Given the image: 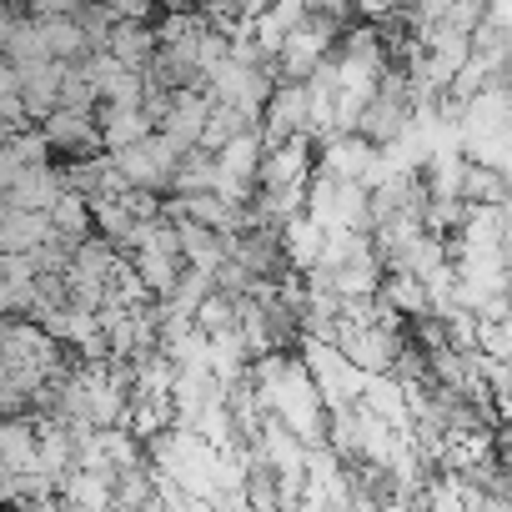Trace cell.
Wrapping results in <instances>:
<instances>
[{
  "label": "cell",
  "instance_id": "1",
  "mask_svg": "<svg viewBox=\"0 0 512 512\" xmlns=\"http://www.w3.org/2000/svg\"><path fill=\"white\" fill-rule=\"evenodd\" d=\"M41 131H46V141H51V151L56 156H71V161H91V156H101L106 151V136H101V116L96 111H51L46 121H41Z\"/></svg>",
  "mask_w": 512,
  "mask_h": 512
},
{
  "label": "cell",
  "instance_id": "2",
  "mask_svg": "<svg viewBox=\"0 0 512 512\" xmlns=\"http://www.w3.org/2000/svg\"><path fill=\"white\" fill-rule=\"evenodd\" d=\"M377 151H382V146L367 141L362 131H352V136H332V141L317 146V171H327V176H337V181H367Z\"/></svg>",
  "mask_w": 512,
  "mask_h": 512
},
{
  "label": "cell",
  "instance_id": "3",
  "mask_svg": "<svg viewBox=\"0 0 512 512\" xmlns=\"http://www.w3.org/2000/svg\"><path fill=\"white\" fill-rule=\"evenodd\" d=\"M66 191H71V186H66V171H56V166H31V171H21L11 186H0V201L21 206V211H51Z\"/></svg>",
  "mask_w": 512,
  "mask_h": 512
},
{
  "label": "cell",
  "instance_id": "4",
  "mask_svg": "<svg viewBox=\"0 0 512 512\" xmlns=\"http://www.w3.org/2000/svg\"><path fill=\"white\" fill-rule=\"evenodd\" d=\"M51 236H56L51 211H21V206H6V216H0V246H6V251H41Z\"/></svg>",
  "mask_w": 512,
  "mask_h": 512
},
{
  "label": "cell",
  "instance_id": "5",
  "mask_svg": "<svg viewBox=\"0 0 512 512\" xmlns=\"http://www.w3.org/2000/svg\"><path fill=\"white\" fill-rule=\"evenodd\" d=\"M327 226H317L312 216H292L287 226H282V246H287V262L297 267V272H317L322 267V256H327Z\"/></svg>",
  "mask_w": 512,
  "mask_h": 512
},
{
  "label": "cell",
  "instance_id": "6",
  "mask_svg": "<svg viewBox=\"0 0 512 512\" xmlns=\"http://www.w3.org/2000/svg\"><path fill=\"white\" fill-rule=\"evenodd\" d=\"M46 156H51V141H46V131L36 126H26V131H16V136H6V151H0V186H11L21 171H31V166H46Z\"/></svg>",
  "mask_w": 512,
  "mask_h": 512
},
{
  "label": "cell",
  "instance_id": "7",
  "mask_svg": "<svg viewBox=\"0 0 512 512\" xmlns=\"http://www.w3.org/2000/svg\"><path fill=\"white\" fill-rule=\"evenodd\" d=\"M216 176H221L216 156L196 146V151L181 156V166H176V176H171V196H201V191H216Z\"/></svg>",
  "mask_w": 512,
  "mask_h": 512
},
{
  "label": "cell",
  "instance_id": "8",
  "mask_svg": "<svg viewBox=\"0 0 512 512\" xmlns=\"http://www.w3.org/2000/svg\"><path fill=\"white\" fill-rule=\"evenodd\" d=\"M352 6H357V16H362L367 26H387L392 16H402L407 0H352Z\"/></svg>",
  "mask_w": 512,
  "mask_h": 512
}]
</instances>
